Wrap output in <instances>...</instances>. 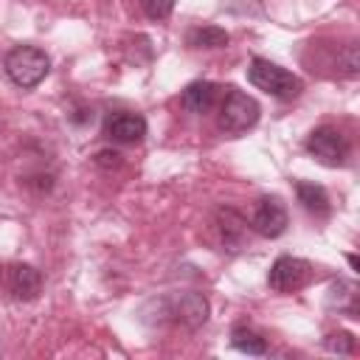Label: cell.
Instances as JSON below:
<instances>
[{
    "label": "cell",
    "mask_w": 360,
    "mask_h": 360,
    "mask_svg": "<svg viewBox=\"0 0 360 360\" xmlns=\"http://www.w3.org/2000/svg\"><path fill=\"white\" fill-rule=\"evenodd\" d=\"M312 276V264L298 256H278L267 273V284L276 292H295L301 290Z\"/></svg>",
    "instance_id": "5b68a950"
},
{
    "label": "cell",
    "mask_w": 360,
    "mask_h": 360,
    "mask_svg": "<svg viewBox=\"0 0 360 360\" xmlns=\"http://www.w3.org/2000/svg\"><path fill=\"white\" fill-rule=\"evenodd\" d=\"M259 121V104L253 96L236 90V87H228L222 104H219V115H217V124L222 132L228 135H239V132H248L253 124Z\"/></svg>",
    "instance_id": "3957f363"
},
{
    "label": "cell",
    "mask_w": 360,
    "mask_h": 360,
    "mask_svg": "<svg viewBox=\"0 0 360 360\" xmlns=\"http://www.w3.org/2000/svg\"><path fill=\"white\" fill-rule=\"evenodd\" d=\"M326 349L329 352H338V354H352L354 352V338L349 332H332L326 338Z\"/></svg>",
    "instance_id": "2e32d148"
},
{
    "label": "cell",
    "mask_w": 360,
    "mask_h": 360,
    "mask_svg": "<svg viewBox=\"0 0 360 360\" xmlns=\"http://www.w3.org/2000/svg\"><path fill=\"white\" fill-rule=\"evenodd\" d=\"M231 343H233V349H239V352H245V354H256V357L267 352L264 338H262L259 332L248 329V326H236V329L231 332Z\"/></svg>",
    "instance_id": "5bb4252c"
},
{
    "label": "cell",
    "mask_w": 360,
    "mask_h": 360,
    "mask_svg": "<svg viewBox=\"0 0 360 360\" xmlns=\"http://www.w3.org/2000/svg\"><path fill=\"white\" fill-rule=\"evenodd\" d=\"M228 31L219 25H200L188 31V45L191 48H225L228 45Z\"/></svg>",
    "instance_id": "4fadbf2b"
},
{
    "label": "cell",
    "mask_w": 360,
    "mask_h": 360,
    "mask_svg": "<svg viewBox=\"0 0 360 360\" xmlns=\"http://www.w3.org/2000/svg\"><path fill=\"white\" fill-rule=\"evenodd\" d=\"M248 79H250L253 87H259L267 96L281 98V101H292L304 87L295 73H290L287 68H281L270 59H259V56L248 65Z\"/></svg>",
    "instance_id": "7a4b0ae2"
},
{
    "label": "cell",
    "mask_w": 360,
    "mask_h": 360,
    "mask_svg": "<svg viewBox=\"0 0 360 360\" xmlns=\"http://www.w3.org/2000/svg\"><path fill=\"white\" fill-rule=\"evenodd\" d=\"M338 68H343L346 76H357V45L349 42L340 53H338Z\"/></svg>",
    "instance_id": "e0dca14e"
},
{
    "label": "cell",
    "mask_w": 360,
    "mask_h": 360,
    "mask_svg": "<svg viewBox=\"0 0 360 360\" xmlns=\"http://www.w3.org/2000/svg\"><path fill=\"white\" fill-rule=\"evenodd\" d=\"M39 287H42V276L37 267H31V264H11L8 267V290L14 298L31 301L39 295Z\"/></svg>",
    "instance_id": "ba28073f"
},
{
    "label": "cell",
    "mask_w": 360,
    "mask_h": 360,
    "mask_svg": "<svg viewBox=\"0 0 360 360\" xmlns=\"http://www.w3.org/2000/svg\"><path fill=\"white\" fill-rule=\"evenodd\" d=\"M214 101H217V84H211V82H191L180 96V104L194 115L208 112L214 107Z\"/></svg>",
    "instance_id": "9c48e42d"
},
{
    "label": "cell",
    "mask_w": 360,
    "mask_h": 360,
    "mask_svg": "<svg viewBox=\"0 0 360 360\" xmlns=\"http://www.w3.org/2000/svg\"><path fill=\"white\" fill-rule=\"evenodd\" d=\"M307 152L315 160H321L323 166H340L346 160V155H349V141L335 127H318L307 138Z\"/></svg>",
    "instance_id": "277c9868"
},
{
    "label": "cell",
    "mask_w": 360,
    "mask_h": 360,
    "mask_svg": "<svg viewBox=\"0 0 360 360\" xmlns=\"http://www.w3.org/2000/svg\"><path fill=\"white\" fill-rule=\"evenodd\" d=\"M3 68H6V76H8L17 87L31 90V87H37V84L48 76L51 59H48L45 51H39V48H34V45H17V48H11V51L6 53Z\"/></svg>",
    "instance_id": "6da1fadb"
},
{
    "label": "cell",
    "mask_w": 360,
    "mask_h": 360,
    "mask_svg": "<svg viewBox=\"0 0 360 360\" xmlns=\"http://www.w3.org/2000/svg\"><path fill=\"white\" fill-rule=\"evenodd\" d=\"M295 194H298V202L312 214V217H329V211H332V205H329V194H326V188L323 186H315V183H304V180H298L295 183Z\"/></svg>",
    "instance_id": "8fae6325"
},
{
    "label": "cell",
    "mask_w": 360,
    "mask_h": 360,
    "mask_svg": "<svg viewBox=\"0 0 360 360\" xmlns=\"http://www.w3.org/2000/svg\"><path fill=\"white\" fill-rule=\"evenodd\" d=\"M104 132L118 143H138L146 135V121L138 112H112L104 124Z\"/></svg>",
    "instance_id": "52a82bcc"
},
{
    "label": "cell",
    "mask_w": 360,
    "mask_h": 360,
    "mask_svg": "<svg viewBox=\"0 0 360 360\" xmlns=\"http://www.w3.org/2000/svg\"><path fill=\"white\" fill-rule=\"evenodd\" d=\"M287 208L278 197H262L253 208V217H250V228L259 233V236H267V239H276L287 231Z\"/></svg>",
    "instance_id": "8992f818"
},
{
    "label": "cell",
    "mask_w": 360,
    "mask_h": 360,
    "mask_svg": "<svg viewBox=\"0 0 360 360\" xmlns=\"http://www.w3.org/2000/svg\"><path fill=\"white\" fill-rule=\"evenodd\" d=\"M141 8L152 20H166L174 8V0H141Z\"/></svg>",
    "instance_id": "9a60e30c"
},
{
    "label": "cell",
    "mask_w": 360,
    "mask_h": 360,
    "mask_svg": "<svg viewBox=\"0 0 360 360\" xmlns=\"http://www.w3.org/2000/svg\"><path fill=\"white\" fill-rule=\"evenodd\" d=\"M177 318H180L183 323H188V326L205 323V318H208V304H205V298H202L200 292H186V295L180 298V304H177Z\"/></svg>",
    "instance_id": "7c38bea8"
},
{
    "label": "cell",
    "mask_w": 360,
    "mask_h": 360,
    "mask_svg": "<svg viewBox=\"0 0 360 360\" xmlns=\"http://www.w3.org/2000/svg\"><path fill=\"white\" fill-rule=\"evenodd\" d=\"M217 228H219L222 242L228 248H239L245 242V233H248V219L242 214H236L233 208H219L217 211Z\"/></svg>",
    "instance_id": "30bf717a"
}]
</instances>
